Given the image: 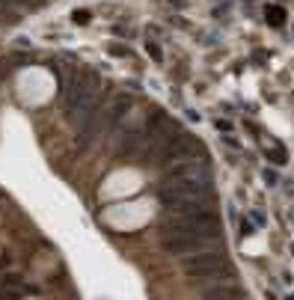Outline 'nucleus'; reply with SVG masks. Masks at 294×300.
<instances>
[{
	"instance_id": "obj_12",
	"label": "nucleus",
	"mask_w": 294,
	"mask_h": 300,
	"mask_svg": "<svg viewBox=\"0 0 294 300\" xmlns=\"http://www.w3.org/2000/svg\"><path fill=\"white\" fill-rule=\"evenodd\" d=\"M110 57H128V48L125 45H113L110 48Z\"/></svg>"
},
{
	"instance_id": "obj_14",
	"label": "nucleus",
	"mask_w": 294,
	"mask_h": 300,
	"mask_svg": "<svg viewBox=\"0 0 294 300\" xmlns=\"http://www.w3.org/2000/svg\"><path fill=\"white\" fill-rule=\"evenodd\" d=\"M252 220H255V223H259V226H265V223H268V217H265L262 211H252Z\"/></svg>"
},
{
	"instance_id": "obj_1",
	"label": "nucleus",
	"mask_w": 294,
	"mask_h": 300,
	"mask_svg": "<svg viewBox=\"0 0 294 300\" xmlns=\"http://www.w3.org/2000/svg\"><path fill=\"white\" fill-rule=\"evenodd\" d=\"M185 274L193 277V279H220V277L229 274V258H226V253L220 247L196 253V256H188Z\"/></svg>"
},
{
	"instance_id": "obj_4",
	"label": "nucleus",
	"mask_w": 294,
	"mask_h": 300,
	"mask_svg": "<svg viewBox=\"0 0 294 300\" xmlns=\"http://www.w3.org/2000/svg\"><path fill=\"white\" fill-rule=\"evenodd\" d=\"M161 191L172 193V196H188V199H211V184L208 181H199V178H190V175H178V172L167 175Z\"/></svg>"
},
{
	"instance_id": "obj_15",
	"label": "nucleus",
	"mask_w": 294,
	"mask_h": 300,
	"mask_svg": "<svg viewBox=\"0 0 294 300\" xmlns=\"http://www.w3.org/2000/svg\"><path fill=\"white\" fill-rule=\"evenodd\" d=\"M185 116H188V119H190V122H199V113H196V110H190V107H188V110H185Z\"/></svg>"
},
{
	"instance_id": "obj_2",
	"label": "nucleus",
	"mask_w": 294,
	"mask_h": 300,
	"mask_svg": "<svg viewBox=\"0 0 294 300\" xmlns=\"http://www.w3.org/2000/svg\"><path fill=\"white\" fill-rule=\"evenodd\" d=\"M95 89H98V74L95 71H75L63 84V104H65V110H71V107H78L81 101L92 98Z\"/></svg>"
},
{
	"instance_id": "obj_10",
	"label": "nucleus",
	"mask_w": 294,
	"mask_h": 300,
	"mask_svg": "<svg viewBox=\"0 0 294 300\" xmlns=\"http://www.w3.org/2000/svg\"><path fill=\"white\" fill-rule=\"evenodd\" d=\"M268 158H271L273 164H285V161H288V155L282 152V149H268Z\"/></svg>"
},
{
	"instance_id": "obj_18",
	"label": "nucleus",
	"mask_w": 294,
	"mask_h": 300,
	"mask_svg": "<svg viewBox=\"0 0 294 300\" xmlns=\"http://www.w3.org/2000/svg\"><path fill=\"white\" fill-rule=\"evenodd\" d=\"M169 3H172V6H181V3H185V0H169Z\"/></svg>"
},
{
	"instance_id": "obj_7",
	"label": "nucleus",
	"mask_w": 294,
	"mask_h": 300,
	"mask_svg": "<svg viewBox=\"0 0 294 300\" xmlns=\"http://www.w3.org/2000/svg\"><path fill=\"white\" fill-rule=\"evenodd\" d=\"M164 158L172 161V164L202 158V143H199L196 137H188V134H175V137L164 146Z\"/></svg>"
},
{
	"instance_id": "obj_11",
	"label": "nucleus",
	"mask_w": 294,
	"mask_h": 300,
	"mask_svg": "<svg viewBox=\"0 0 294 300\" xmlns=\"http://www.w3.org/2000/svg\"><path fill=\"white\" fill-rule=\"evenodd\" d=\"M146 48H149V57H152L155 63H161V60H164V54H161V48H158L155 42H149V45H146Z\"/></svg>"
},
{
	"instance_id": "obj_19",
	"label": "nucleus",
	"mask_w": 294,
	"mask_h": 300,
	"mask_svg": "<svg viewBox=\"0 0 294 300\" xmlns=\"http://www.w3.org/2000/svg\"><path fill=\"white\" fill-rule=\"evenodd\" d=\"M291 223H294V214H291Z\"/></svg>"
},
{
	"instance_id": "obj_9",
	"label": "nucleus",
	"mask_w": 294,
	"mask_h": 300,
	"mask_svg": "<svg viewBox=\"0 0 294 300\" xmlns=\"http://www.w3.org/2000/svg\"><path fill=\"white\" fill-rule=\"evenodd\" d=\"M265 18H268L271 27H282V24H285V9H279V6H265Z\"/></svg>"
},
{
	"instance_id": "obj_17",
	"label": "nucleus",
	"mask_w": 294,
	"mask_h": 300,
	"mask_svg": "<svg viewBox=\"0 0 294 300\" xmlns=\"http://www.w3.org/2000/svg\"><path fill=\"white\" fill-rule=\"evenodd\" d=\"M265 181H268V184H276V172L268 170V172H265Z\"/></svg>"
},
{
	"instance_id": "obj_3",
	"label": "nucleus",
	"mask_w": 294,
	"mask_h": 300,
	"mask_svg": "<svg viewBox=\"0 0 294 300\" xmlns=\"http://www.w3.org/2000/svg\"><path fill=\"white\" fill-rule=\"evenodd\" d=\"M167 235L169 238H188V235H220V223L214 214L202 217H172L167 223Z\"/></svg>"
},
{
	"instance_id": "obj_13",
	"label": "nucleus",
	"mask_w": 294,
	"mask_h": 300,
	"mask_svg": "<svg viewBox=\"0 0 294 300\" xmlns=\"http://www.w3.org/2000/svg\"><path fill=\"white\" fill-rule=\"evenodd\" d=\"M75 21H78V24H86V21H89V12H86V9H78V12H75Z\"/></svg>"
},
{
	"instance_id": "obj_6",
	"label": "nucleus",
	"mask_w": 294,
	"mask_h": 300,
	"mask_svg": "<svg viewBox=\"0 0 294 300\" xmlns=\"http://www.w3.org/2000/svg\"><path fill=\"white\" fill-rule=\"evenodd\" d=\"M220 235H188V238H169L167 241V253L172 256H196V253H205V250H214L220 247L217 241Z\"/></svg>"
},
{
	"instance_id": "obj_5",
	"label": "nucleus",
	"mask_w": 294,
	"mask_h": 300,
	"mask_svg": "<svg viewBox=\"0 0 294 300\" xmlns=\"http://www.w3.org/2000/svg\"><path fill=\"white\" fill-rule=\"evenodd\" d=\"M161 205L172 214V217H202V214H211L208 208V199H188V196H172V193H158Z\"/></svg>"
},
{
	"instance_id": "obj_16",
	"label": "nucleus",
	"mask_w": 294,
	"mask_h": 300,
	"mask_svg": "<svg viewBox=\"0 0 294 300\" xmlns=\"http://www.w3.org/2000/svg\"><path fill=\"white\" fill-rule=\"evenodd\" d=\"M217 128H220V131H229V128H232V122H226V119H217Z\"/></svg>"
},
{
	"instance_id": "obj_8",
	"label": "nucleus",
	"mask_w": 294,
	"mask_h": 300,
	"mask_svg": "<svg viewBox=\"0 0 294 300\" xmlns=\"http://www.w3.org/2000/svg\"><path fill=\"white\" fill-rule=\"evenodd\" d=\"M199 300H244V291L235 285H211L199 294Z\"/></svg>"
}]
</instances>
